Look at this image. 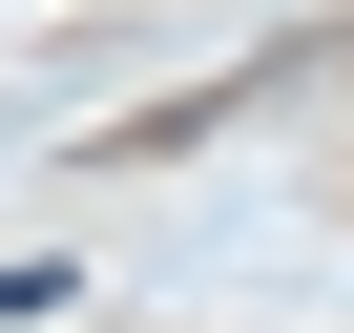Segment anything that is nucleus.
<instances>
[{"mask_svg": "<svg viewBox=\"0 0 354 333\" xmlns=\"http://www.w3.org/2000/svg\"><path fill=\"white\" fill-rule=\"evenodd\" d=\"M21 312H63V271H0V333H21Z\"/></svg>", "mask_w": 354, "mask_h": 333, "instance_id": "1", "label": "nucleus"}]
</instances>
